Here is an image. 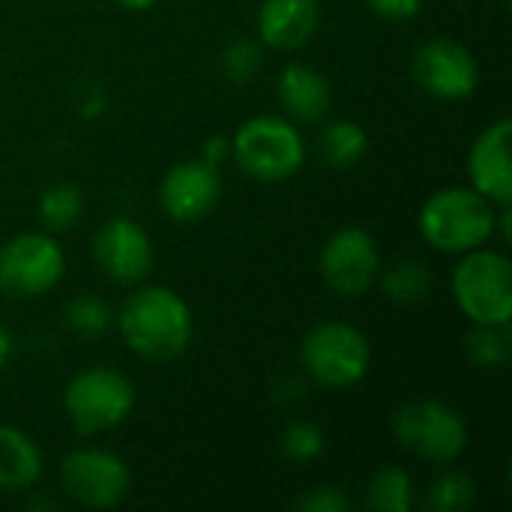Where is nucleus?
I'll return each mask as SVG.
<instances>
[{
	"label": "nucleus",
	"mask_w": 512,
	"mask_h": 512,
	"mask_svg": "<svg viewBox=\"0 0 512 512\" xmlns=\"http://www.w3.org/2000/svg\"><path fill=\"white\" fill-rule=\"evenodd\" d=\"M114 321L129 351L150 363L177 360L189 348L195 330L189 303L165 285L132 291Z\"/></svg>",
	"instance_id": "1"
},
{
	"label": "nucleus",
	"mask_w": 512,
	"mask_h": 512,
	"mask_svg": "<svg viewBox=\"0 0 512 512\" xmlns=\"http://www.w3.org/2000/svg\"><path fill=\"white\" fill-rule=\"evenodd\" d=\"M486 195L465 186H447L432 192L417 216L423 240L447 255H465L480 249L495 234V210Z\"/></svg>",
	"instance_id": "2"
},
{
	"label": "nucleus",
	"mask_w": 512,
	"mask_h": 512,
	"mask_svg": "<svg viewBox=\"0 0 512 512\" xmlns=\"http://www.w3.org/2000/svg\"><path fill=\"white\" fill-rule=\"evenodd\" d=\"M231 156L246 177L258 183H282L303 168L306 141L294 120L258 114L240 123V129L234 132Z\"/></svg>",
	"instance_id": "3"
},
{
	"label": "nucleus",
	"mask_w": 512,
	"mask_h": 512,
	"mask_svg": "<svg viewBox=\"0 0 512 512\" xmlns=\"http://www.w3.org/2000/svg\"><path fill=\"white\" fill-rule=\"evenodd\" d=\"M453 300L471 324H510L512 264L498 249H471L453 270Z\"/></svg>",
	"instance_id": "4"
},
{
	"label": "nucleus",
	"mask_w": 512,
	"mask_h": 512,
	"mask_svg": "<svg viewBox=\"0 0 512 512\" xmlns=\"http://www.w3.org/2000/svg\"><path fill=\"white\" fill-rule=\"evenodd\" d=\"M63 408L78 435H102L129 420L135 408V387L111 366H90L66 384Z\"/></svg>",
	"instance_id": "5"
},
{
	"label": "nucleus",
	"mask_w": 512,
	"mask_h": 512,
	"mask_svg": "<svg viewBox=\"0 0 512 512\" xmlns=\"http://www.w3.org/2000/svg\"><path fill=\"white\" fill-rule=\"evenodd\" d=\"M300 360L312 381L330 390H342L366 378L372 363V345L357 327L345 321H327L309 330L300 345Z\"/></svg>",
	"instance_id": "6"
},
{
	"label": "nucleus",
	"mask_w": 512,
	"mask_h": 512,
	"mask_svg": "<svg viewBox=\"0 0 512 512\" xmlns=\"http://www.w3.org/2000/svg\"><path fill=\"white\" fill-rule=\"evenodd\" d=\"M393 435L408 453L438 465L456 462L468 447L465 417L453 405L435 399H417L402 405L393 414Z\"/></svg>",
	"instance_id": "7"
},
{
	"label": "nucleus",
	"mask_w": 512,
	"mask_h": 512,
	"mask_svg": "<svg viewBox=\"0 0 512 512\" xmlns=\"http://www.w3.org/2000/svg\"><path fill=\"white\" fill-rule=\"evenodd\" d=\"M66 270V255L48 231H24L0 246V294L30 300L48 294Z\"/></svg>",
	"instance_id": "8"
},
{
	"label": "nucleus",
	"mask_w": 512,
	"mask_h": 512,
	"mask_svg": "<svg viewBox=\"0 0 512 512\" xmlns=\"http://www.w3.org/2000/svg\"><path fill=\"white\" fill-rule=\"evenodd\" d=\"M60 486L75 504L87 510H111L129 495L132 474L117 453L81 447L60 462Z\"/></svg>",
	"instance_id": "9"
},
{
	"label": "nucleus",
	"mask_w": 512,
	"mask_h": 512,
	"mask_svg": "<svg viewBox=\"0 0 512 512\" xmlns=\"http://www.w3.org/2000/svg\"><path fill=\"white\" fill-rule=\"evenodd\" d=\"M324 282L342 297L366 294L381 273V252L375 237L360 225H345L321 249L318 258Z\"/></svg>",
	"instance_id": "10"
},
{
	"label": "nucleus",
	"mask_w": 512,
	"mask_h": 512,
	"mask_svg": "<svg viewBox=\"0 0 512 512\" xmlns=\"http://www.w3.org/2000/svg\"><path fill=\"white\" fill-rule=\"evenodd\" d=\"M411 75L420 90L435 99H468L480 84V66L471 48L456 39H429L411 60Z\"/></svg>",
	"instance_id": "11"
},
{
	"label": "nucleus",
	"mask_w": 512,
	"mask_h": 512,
	"mask_svg": "<svg viewBox=\"0 0 512 512\" xmlns=\"http://www.w3.org/2000/svg\"><path fill=\"white\" fill-rule=\"evenodd\" d=\"M93 261L114 285H138L153 267V240L135 219L114 216L93 237Z\"/></svg>",
	"instance_id": "12"
},
{
	"label": "nucleus",
	"mask_w": 512,
	"mask_h": 512,
	"mask_svg": "<svg viewBox=\"0 0 512 512\" xmlns=\"http://www.w3.org/2000/svg\"><path fill=\"white\" fill-rule=\"evenodd\" d=\"M219 195H222V174L216 165L204 159H189L174 165L159 186L162 210L174 222L204 219L216 207Z\"/></svg>",
	"instance_id": "13"
},
{
	"label": "nucleus",
	"mask_w": 512,
	"mask_h": 512,
	"mask_svg": "<svg viewBox=\"0 0 512 512\" xmlns=\"http://www.w3.org/2000/svg\"><path fill=\"white\" fill-rule=\"evenodd\" d=\"M512 120L501 117L489 123L468 150V177L471 189L486 195L492 204H510L512 162H510Z\"/></svg>",
	"instance_id": "14"
},
{
	"label": "nucleus",
	"mask_w": 512,
	"mask_h": 512,
	"mask_svg": "<svg viewBox=\"0 0 512 512\" xmlns=\"http://www.w3.org/2000/svg\"><path fill=\"white\" fill-rule=\"evenodd\" d=\"M318 21V0H264L258 9V36L264 45L294 51L312 39Z\"/></svg>",
	"instance_id": "15"
},
{
	"label": "nucleus",
	"mask_w": 512,
	"mask_h": 512,
	"mask_svg": "<svg viewBox=\"0 0 512 512\" xmlns=\"http://www.w3.org/2000/svg\"><path fill=\"white\" fill-rule=\"evenodd\" d=\"M276 93H279L285 114L297 123L324 120L330 111V99H333L327 78L306 63H288L279 75Z\"/></svg>",
	"instance_id": "16"
},
{
	"label": "nucleus",
	"mask_w": 512,
	"mask_h": 512,
	"mask_svg": "<svg viewBox=\"0 0 512 512\" xmlns=\"http://www.w3.org/2000/svg\"><path fill=\"white\" fill-rule=\"evenodd\" d=\"M42 477V453L36 441L0 423V492H27Z\"/></svg>",
	"instance_id": "17"
},
{
	"label": "nucleus",
	"mask_w": 512,
	"mask_h": 512,
	"mask_svg": "<svg viewBox=\"0 0 512 512\" xmlns=\"http://www.w3.org/2000/svg\"><path fill=\"white\" fill-rule=\"evenodd\" d=\"M381 276V288L384 294L399 303V306H414L423 303L432 291V273L423 261L417 258H402L396 261L390 270L378 273Z\"/></svg>",
	"instance_id": "18"
},
{
	"label": "nucleus",
	"mask_w": 512,
	"mask_h": 512,
	"mask_svg": "<svg viewBox=\"0 0 512 512\" xmlns=\"http://www.w3.org/2000/svg\"><path fill=\"white\" fill-rule=\"evenodd\" d=\"M321 153L330 165L336 168H348L354 162H360L369 150V135L357 120H336L330 126H324L321 138Z\"/></svg>",
	"instance_id": "19"
},
{
	"label": "nucleus",
	"mask_w": 512,
	"mask_h": 512,
	"mask_svg": "<svg viewBox=\"0 0 512 512\" xmlns=\"http://www.w3.org/2000/svg\"><path fill=\"white\" fill-rule=\"evenodd\" d=\"M414 504L411 477L402 468H381L366 486V507L378 512H408Z\"/></svg>",
	"instance_id": "20"
},
{
	"label": "nucleus",
	"mask_w": 512,
	"mask_h": 512,
	"mask_svg": "<svg viewBox=\"0 0 512 512\" xmlns=\"http://www.w3.org/2000/svg\"><path fill=\"white\" fill-rule=\"evenodd\" d=\"M63 324L78 339H99L114 324L108 303L96 294H78L63 309Z\"/></svg>",
	"instance_id": "21"
},
{
	"label": "nucleus",
	"mask_w": 512,
	"mask_h": 512,
	"mask_svg": "<svg viewBox=\"0 0 512 512\" xmlns=\"http://www.w3.org/2000/svg\"><path fill=\"white\" fill-rule=\"evenodd\" d=\"M84 213V195L72 183H57L39 198V219L51 234L69 231Z\"/></svg>",
	"instance_id": "22"
},
{
	"label": "nucleus",
	"mask_w": 512,
	"mask_h": 512,
	"mask_svg": "<svg viewBox=\"0 0 512 512\" xmlns=\"http://www.w3.org/2000/svg\"><path fill=\"white\" fill-rule=\"evenodd\" d=\"M477 483L465 471H444L432 480L426 492V510L432 512H465L474 507Z\"/></svg>",
	"instance_id": "23"
},
{
	"label": "nucleus",
	"mask_w": 512,
	"mask_h": 512,
	"mask_svg": "<svg viewBox=\"0 0 512 512\" xmlns=\"http://www.w3.org/2000/svg\"><path fill=\"white\" fill-rule=\"evenodd\" d=\"M465 351L480 369H501L510 360V324H474Z\"/></svg>",
	"instance_id": "24"
},
{
	"label": "nucleus",
	"mask_w": 512,
	"mask_h": 512,
	"mask_svg": "<svg viewBox=\"0 0 512 512\" xmlns=\"http://www.w3.org/2000/svg\"><path fill=\"white\" fill-rule=\"evenodd\" d=\"M279 450H282V456L288 462L306 465V462H315L324 453V435L312 423H288L282 438H279Z\"/></svg>",
	"instance_id": "25"
},
{
	"label": "nucleus",
	"mask_w": 512,
	"mask_h": 512,
	"mask_svg": "<svg viewBox=\"0 0 512 512\" xmlns=\"http://www.w3.org/2000/svg\"><path fill=\"white\" fill-rule=\"evenodd\" d=\"M261 63H264V51H261V45L252 42V39H237V42H231V45L225 48V54H222V72H225L234 84L252 81V78L258 75Z\"/></svg>",
	"instance_id": "26"
},
{
	"label": "nucleus",
	"mask_w": 512,
	"mask_h": 512,
	"mask_svg": "<svg viewBox=\"0 0 512 512\" xmlns=\"http://www.w3.org/2000/svg\"><path fill=\"white\" fill-rule=\"evenodd\" d=\"M294 510L306 512H345L351 510L348 495L339 486H315L303 498L294 501Z\"/></svg>",
	"instance_id": "27"
},
{
	"label": "nucleus",
	"mask_w": 512,
	"mask_h": 512,
	"mask_svg": "<svg viewBox=\"0 0 512 512\" xmlns=\"http://www.w3.org/2000/svg\"><path fill=\"white\" fill-rule=\"evenodd\" d=\"M369 6L390 21H408L423 9V0H369Z\"/></svg>",
	"instance_id": "28"
},
{
	"label": "nucleus",
	"mask_w": 512,
	"mask_h": 512,
	"mask_svg": "<svg viewBox=\"0 0 512 512\" xmlns=\"http://www.w3.org/2000/svg\"><path fill=\"white\" fill-rule=\"evenodd\" d=\"M231 156V138H225V135H210L207 141H204V162H210V165H222L225 159Z\"/></svg>",
	"instance_id": "29"
},
{
	"label": "nucleus",
	"mask_w": 512,
	"mask_h": 512,
	"mask_svg": "<svg viewBox=\"0 0 512 512\" xmlns=\"http://www.w3.org/2000/svg\"><path fill=\"white\" fill-rule=\"evenodd\" d=\"M12 351H15L12 333L0 324V372H3V369H6V363L12 360Z\"/></svg>",
	"instance_id": "30"
},
{
	"label": "nucleus",
	"mask_w": 512,
	"mask_h": 512,
	"mask_svg": "<svg viewBox=\"0 0 512 512\" xmlns=\"http://www.w3.org/2000/svg\"><path fill=\"white\" fill-rule=\"evenodd\" d=\"M120 6H126V9H132V12H144V9H153L159 0H117Z\"/></svg>",
	"instance_id": "31"
}]
</instances>
